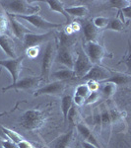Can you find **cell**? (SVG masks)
<instances>
[{"instance_id":"6da1fadb","label":"cell","mask_w":131,"mask_h":148,"mask_svg":"<svg viewBox=\"0 0 131 148\" xmlns=\"http://www.w3.org/2000/svg\"><path fill=\"white\" fill-rule=\"evenodd\" d=\"M8 15L12 16H29L38 14L40 7L38 4H32V2L26 0H5L0 1Z\"/></svg>"},{"instance_id":"7a4b0ae2","label":"cell","mask_w":131,"mask_h":148,"mask_svg":"<svg viewBox=\"0 0 131 148\" xmlns=\"http://www.w3.org/2000/svg\"><path fill=\"white\" fill-rule=\"evenodd\" d=\"M46 114L42 110L31 109L26 111L20 118V125L23 128L30 131L37 130L46 123Z\"/></svg>"},{"instance_id":"3957f363","label":"cell","mask_w":131,"mask_h":148,"mask_svg":"<svg viewBox=\"0 0 131 148\" xmlns=\"http://www.w3.org/2000/svg\"><path fill=\"white\" fill-rule=\"evenodd\" d=\"M56 52H57L56 40H48L46 44V49H44V56H42V73H40V77L46 81L48 80L51 67H52V65H53V62L55 61Z\"/></svg>"},{"instance_id":"277c9868","label":"cell","mask_w":131,"mask_h":148,"mask_svg":"<svg viewBox=\"0 0 131 148\" xmlns=\"http://www.w3.org/2000/svg\"><path fill=\"white\" fill-rule=\"evenodd\" d=\"M84 52L93 65H100L103 61L104 57L106 56V51L104 47L98 44L97 42H86Z\"/></svg>"},{"instance_id":"5b68a950","label":"cell","mask_w":131,"mask_h":148,"mask_svg":"<svg viewBox=\"0 0 131 148\" xmlns=\"http://www.w3.org/2000/svg\"><path fill=\"white\" fill-rule=\"evenodd\" d=\"M93 64L89 60L88 56L84 52V49L78 51L77 57H75L74 66H73V71L75 73V78L82 79L83 77L89 72V70L92 68Z\"/></svg>"},{"instance_id":"8992f818","label":"cell","mask_w":131,"mask_h":148,"mask_svg":"<svg viewBox=\"0 0 131 148\" xmlns=\"http://www.w3.org/2000/svg\"><path fill=\"white\" fill-rule=\"evenodd\" d=\"M14 17L23 19L26 22L32 24L34 27L40 29V30H54V29L62 27V24L49 22V21L46 20L44 17H42L40 14H34V15L29 16H14Z\"/></svg>"},{"instance_id":"52a82bcc","label":"cell","mask_w":131,"mask_h":148,"mask_svg":"<svg viewBox=\"0 0 131 148\" xmlns=\"http://www.w3.org/2000/svg\"><path fill=\"white\" fill-rule=\"evenodd\" d=\"M24 60V56H19L16 58H8L0 60V66L4 67L10 73L13 83H16L19 80V76L22 71V63Z\"/></svg>"},{"instance_id":"ba28073f","label":"cell","mask_w":131,"mask_h":148,"mask_svg":"<svg viewBox=\"0 0 131 148\" xmlns=\"http://www.w3.org/2000/svg\"><path fill=\"white\" fill-rule=\"evenodd\" d=\"M40 78L35 77V76H27L24 77L21 80H18L16 83H12L11 85L7 86V87L2 88V91L6 92L8 90H15V91H19V90H30L33 88H35L40 85Z\"/></svg>"},{"instance_id":"9c48e42d","label":"cell","mask_w":131,"mask_h":148,"mask_svg":"<svg viewBox=\"0 0 131 148\" xmlns=\"http://www.w3.org/2000/svg\"><path fill=\"white\" fill-rule=\"evenodd\" d=\"M54 34L50 32H47L46 34H35V33H30L27 34L24 37L23 42H24V47L26 49H30V47H39L40 45L44 44V42H48L53 39Z\"/></svg>"},{"instance_id":"30bf717a","label":"cell","mask_w":131,"mask_h":148,"mask_svg":"<svg viewBox=\"0 0 131 148\" xmlns=\"http://www.w3.org/2000/svg\"><path fill=\"white\" fill-rule=\"evenodd\" d=\"M66 84L64 81H54L48 83L44 87H40L35 92V97L42 96V95H61L64 92Z\"/></svg>"},{"instance_id":"8fae6325","label":"cell","mask_w":131,"mask_h":148,"mask_svg":"<svg viewBox=\"0 0 131 148\" xmlns=\"http://www.w3.org/2000/svg\"><path fill=\"white\" fill-rule=\"evenodd\" d=\"M55 61L60 64H62L64 66H66V68L72 69L73 70L75 56H74V54H73L72 51H71V49L57 46Z\"/></svg>"},{"instance_id":"7c38bea8","label":"cell","mask_w":131,"mask_h":148,"mask_svg":"<svg viewBox=\"0 0 131 148\" xmlns=\"http://www.w3.org/2000/svg\"><path fill=\"white\" fill-rule=\"evenodd\" d=\"M75 137V130H69L48 143V148H70Z\"/></svg>"},{"instance_id":"4fadbf2b","label":"cell","mask_w":131,"mask_h":148,"mask_svg":"<svg viewBox=\"0 0 131 148\" xmlns=\"http://www.w3.org/2000/svg\"><path fill=\"white\" fill-rule=\"evenodd\" d=\"M109 76H111V71H108V69L102 67L101 65H93L89 72L86 74L82 79L86 81L94 80L99 83H102L108 79Z\"/></svg>"},{"instance_id":"5bb4252c","label":"cell","mask_w":131,"mask_h":148,"mask_svg":"<svg viewBox=\"0 0 131 148\" xmlns=\"http://www.w3.org/2000/svg\"><path fill=\"white\" fill-rule=\"evenodd\" d=\"M0 47L2 49V51L5 52L6 56H9V58L18 57L17 53H16L15 42L9 36L4 34L0 35Z\"/></svg>"},{"instance_id":"9a60e30c","label":"cell","mask_w":131,"mask_h":148,"mask_svg":"<svg viewBox=\"0 0 131 148\" xmlns=\"http://www.w3.org/2000/svg\"><path fill=\"white\" fill-rule=\"evenodd\" d=\"M76 128H77L78 132L82 135L83 138H84L86 141L91 143V144H93V145H95V146L98 147V148H102L100 142L98 141L97 137L95 136V134L93 133V131L90 130V127L87 125H85L84 123L80 121V123H78L77 125H76Z\"/></svg>"},{"instance_id":"2e32d148","label":"cell","mask_w":131,"mask_h":148,"mask_svg":"<svg viewBox=\"0 0 131 148\" xmlns=\"http://www.w3.org/2000/svg\"><path fill=\"white\" fill-rule=\"evenodd\" d=\"M9 22L11 24L12 33H13V35L19 40H24V37H25L26 35L30 34V33H33L30 29L25 27L22 23L19 22L17 20V18H15L14 16L9 15Z\"/></svg>"},{"instance_id":"e0dca14e","label":"cell","mask_w":131,"mask_h":148,"mask_svg":"<svg viewBox=\"0 0 131 148\" xmlns=\"http://www.w3.org/2000/svg\"><path fill=\"white\" fill-rule=\"evenodd\" d=\"M104 82H111L116 86L127 85L130 83V75L122 72H111V76Z\"/></svg>"},{"instance_id":"ac0fdd59","label":"cell","mask_w":131,"mask_h":148,"mask_svg":"<svg viewBox=\"0 0 131 148\" xmlns=\"http://www.w3.org/2000/svg\"><path fill=\"white\" fill-rule=\"evenodd\" d=\"M83 33L86 42H96V39L99 35V29L94 26L93 22H86L83 26Z\"/></svg>"},{"instance_id":"d6986e66","label":"cell","mask_w":131,"mask_h":148,"mask_svg":"<svg viewBox=\"0 0 131 148\" xmlns=\"http://www.w3.org/2000/svg\"><path fill=\"white\" fill-rule=\"evenodd\" d=\"M46 2L47 3V5H48L49 9H50L51 11L56 12V13H59V14H62L64 17L66 18V20L70 21V16L65 12V8H64L62 1H59V0H46Z\"/></svg>"},{"instance_id":"ffe728a7","label":"cell","mask_w":131,"mask_h":148,"mask_svg":"<svg viewBox=\"0 0 131 148\" xmlns=\"http://www.w3.org/2000/svg\"><path fill=\"white\" fill-rule=\"evenodd\" d=\"M52 77L57 79V81H64L65 82L67 80L75 79V73L72 69L64 68L52 73Z\"/></svg>"},{"instance_id":"44dd1931","label":"cell","mask_w":131,"mask_h":148,"mask_svg":"<svg viewBox=\"0 0 131 148\" xmlns=\"http://www.w3.org/2000/svg\"><path fill=\"white\" fill-rule=\"evenodd\" d=\"M65 12L69 16H74V17H84L89 14V9L86 5H78L65 8Z\"/></svg>"},{"instance_id":"7402d4cb","label":"cell","mask_w":131,"mask_h":148,"mask_svg":"<svg viewBox=\"0 0 131 148\" xmlns=\"http://www.w3.org/2000/svg\"><path fill=\"white\" fill-rule=\"evenodd\" d=\"M75 42H76V39L73 37V35H68L64 31H61L58 38V45L57 46L71 49Z\"/></svg>"},{"instance_id":"603a6c76","label":"cell","mask_w":131,"mask_h":148,"mask_svg":"<svg viewBox=\"0 0 131 148\" xmlns=\"http://www.w3.org/2000/svg\"><path fill=\"white\" fill-rule=\"evenodd\" d=\"M72 106H73L72 96H70V95H64V96L61 98V111H62V114H63L64 123L67 121L68 113Z\"/></svg>"},{"instance_id":"cb8c5ba5","label":"cell","mask_w":131,"mask_h":148,"mask_svg":"<svg viewBox=\"0 0 131 148\" xmlns=\"http://www.w3.org/2000/svg\"><path fill=\"white\" fill-rule=\"evenodd\" d=\"M0 130H1L2 132L6 135V137L8 138L9 140L15 142L16 144H18L19 142L22 141V140L24 139L22 135L19 134L18 132L12 130H10V128H8V127H5V126H3V125H0Z\"/></svg>"},{"instance_id":"d4e9b609","label":"cell","mask_w":131,"mask_h":148,"mask_svg":"<svg viewBox=\"0 0 131 148\" xmlns=\"http://www.w3.org/2000/svg\"><path fill=\"white\" fill-rule=\"evenodd\" d=\"M103 87H102V94L106 99H109L114 95L116 91V85L111 82H102Z\"/></svg>"},{"instance_id":"484cf974","label":"cell","mask_w":131,"mask_h":148,"mask_svg":"<svg viewBox=\"0 0 131 148\" xmlns=\"http://www.w3.org/2000/svg\"><path fill=\"white\" fill-rule=\"evenodd\" d=\"M106 29V30H111V31H115V32H122V31L125 30V24L116 18V19H113V20L109 21Z\"/></svg>"},{"instance_id":"4316f807","label":"cell","mask_w":131,"mask_h":148,"mask_svg":"<svg viewBox=\"0 0 131 148\" xmlns=\"http://www.w3.org/2000/svg\"><path fill=\"white\" fill-rule=\"evenodd\" d=\"M100 114H101V119H102V125H111V114H109V110L106 108V105H102L101 109H100Z\"/></svg>"},{"instance_id":"83f0119b","label":"cell","mask_w":131,"mask_h":148,"mask_svg":"<svg viewBox=\"0 0 131 148\" xmlns=\"http://www.w3.org/2000/svg\"><path fill=\"white\" fill-rule=\"evenodd\" d=\"M67 121H70L71 123L73 125H77L78 123H80V114L78 112L77 108L76 106H72L68 113V116H67Z\"/></svg>"},{"instance_id":"f1b7e54d","label":"cell","mask_w":131,"mask_h":148,"mask_svg":"<svg viewBox=\"0 0 131 148\" xmlns=\"http://www.w3.org/2000/svg\"><path fill=\"white\" fill-rule=\"evenodd\" d=\"M108 4L109 5V7L116 8L119 11V10H122L125 7L130 6L131 1H129V0H111V1H108Z\"/></svg>"},{"instance_id":"f546056e","label":"cell","mask_w":131,"mask_h":148,"mask_svg":"<svg viewBox=\"0 0 131 148\" xmlns=\"http://www.w3.org/2000/svg\"><path fill=\"white\" fill-rule=\"evenodd\" d=\"M109 22V19L103 17V16H98V17H95L94 20H93V24L97 29H104L108 26V24Z\"/></svg>"},{"instance_id":"4dcf8cb0","label":"cell","mask_w":131,"mask_h":148,"mask_svg":"<svg viewBox=\"0 0 131 148\" xmlns=\"http://www.w3.org/2000/svg\"><path fill=\"white\" fill-rule=\"evenodd\" d=\"M90 93H91V92H90L89 88L87 87V85H86V84H81V85L76 87L75 94L78 95V96H81V97L85 98V100H86V98L89 96Z\"/></svg>"},{"instance_id":"1f68e13d","label":"cell","mask_w":131,"mask_h":148,"mask_svg":"<svg viewBox=\"0 0 131 148\" xmlns=\"http://www.w3.org/2000/svg\"><path fill=\"white\" fill-rule=\"evenodd\" d=\"M99 98H100V94L98 91L97 92H91L89 94V96L86 98L85 105H91V104H93V103L97 102L98 100H99Z\"/></svg>"},{"instance_id":"d6a6232c","label":"cell","mask_w":131,"mask_h":148,"mask_svg":"<svg viewBox=\"0 0 131 148\" xmlns=\"http://www.w3.org/2000/svg\"><path fill=\"white\" fill-rule=\"evenodd\" d=\"M109 114H111V123H115V121H117L119 119L121 118V116H122V113H120L119 111H118L117 109L113 108L111 110H109Z\"/></svg>"},{"instance_id":"836d02e7","label":"cell","mask_w":131,"mask_h":148,"mask_svg":"<svg viewBox=\"0 0 131 148\" xmlns=\"http://www.w3.org/2000/svg\"><path fill=\"white\" fill-rule=\"evenodd\" d=\"M93 121H94V125L101 126L102 125V119H101V114H100V109L96 108L93 114Z\"/></svg>"},{"instance_id":"e575fe53","label":"cell","mask_w":131,"mask_h":148,"mask_svg":"<svg viewBox=\"0 0 131 148\" xmlns=\"http://www.w3.org/2000/svg\"><path fill=\"white\" fill-rule=\"evenodd\" d=\"M7 23H8V20H7L6 15L0 11V35H2L3 31L7 28Z\"/></svg>"},{"instance_id":"d590c367","label":"cell","mask_w":131,"mask_h":148,"mask_svg":"<svg viewBox=\"0 0 131 148\" xmlns=\"http://www.w3.org/2000/svg\"><path fill=\"white\" fill-rule=\"evenodd\" d=\"M40 52V47H30V49H26V54L31 57V58H35L38 56Z\"/></svg>"},{"instance_id":"8d00e7d4","label":"cell","mask_w":131,"mask_h":148,"mask_svg":"<svg viewBox=\"0 0 131 148\" xmlns=\"http://www.w3.org/2000/svg\"><path fill=\"white\" fill-rule=\"evenodd\" d=\"M87 87L89 88L90 92H97L100 88V83L97 82V81L94 80H88L87 83H86Z\"/></svg>"},{"instance_id":"74e56055","label":"cell","mask_w":131,"mask_h":148,"mask_svg":"<svg viewBox=\"0 0 131 148\" xmlns=\"http://www.w3.org/2000/svg\"><path fill=\"white\" fill-rule=\"evenodd\" d=\"M1 147L2 148H18L15 142L11 141L9 139H1Z\"/></svg>"},{"instance_id":"f35d334b","label":"cell","mask_w":131,"mask_h":148,"mask_svg":"<svg viewBox=\"0 0 131 148\" xmlns=\"http://www.w3.org/2000/svg\"><path fill=\"white\" fill-rule=\"evenodd\" d=\"M73 103H74L75 106H82V105L85 104V98L78 96V95H74V97H72Z\"/></svg>"},{"instance_id":"ab89813d","label":"cell","mask_w":131,"mask_h":148,"mask_svg":"<svg viewBox=\"0 0 131 148\" xmlns=\"http://www.w3.org/2000/svg\"><path fill=\"white\" fill-rule=\"evenodd\" d=\"M121 12V14L123 15V17L129 19L131 18V5L130 6H127L125 8H123L122 10H119Z\"/></svg>"},{"instance_id":"60d3db41","label":"cell","mask_w":131,"mask_h":148,"mask_svg":"<svg viewBox=\"0 0 131 148\" xmlns=\"http://www.w3.org/2000/svg\"><path fill=\"white\" fill-rule=\"evenodd\" d=\"M17 146H18V148H34V146H33L30 142L25 139H23L22 141L19 142L17 144Z\"/></svg>"},{"instance_id":"b9f144b4","label":"cell","mask_w":131,"mask_h":148,"mask_svg":"<svg viewBox=\"0 0 131 148\" xmlns=\"http://www.w3.org/2000/svg\"><path fill=\"white\" fill-rule=\"evenodd\" d=\"M69 27H70V29L72 30L73 33H75V32H77V31L80 30V25H79V23H78V22L71 23L70 25H69Z\"/></svg>"},{"instance_id":"7bdbcfd3","label":"cell","mask_w":131,"mask_h":148,"mask_svg":"<svg viewBox=\"0 0 131 148\" xmlns=\"http://www.w3.org/2000/svg\"><path fill=\"white\" fill-rule=\"evenodd\" d=\"M82 146H83V148H98V147L95 146V145H93V144H91V143H89L87 141H83Z\"/></svg>"},{"instance_id":"ee69618b","label":"cell","mask_w":131,"mask_h":148,"mask_svg":"<svg viewBox=\"0 0 131 148\" xmlns=\"http://www.w3.org/2000/svg\"><path fill=\"white\" fill-rule=\"evenodd\" d=\"M0 148H2V147H1V146H0Z\"/></svg>"},{"instance_id":"f6af8a7d","label":"cell","mask_w":131,"mask_h":148,"mask_svg":"<svg viewBox=\"0 0 131 148\" xmlns=\"http://www.w3.org/2000/svg\"><path fill=\"white\" fill-rule=\"evenodd\" d=\"M34 148H35V147H34Z\"/></svg>"}]
</instances>
